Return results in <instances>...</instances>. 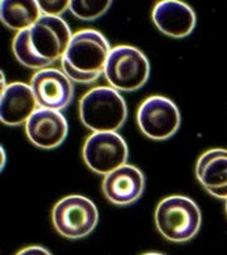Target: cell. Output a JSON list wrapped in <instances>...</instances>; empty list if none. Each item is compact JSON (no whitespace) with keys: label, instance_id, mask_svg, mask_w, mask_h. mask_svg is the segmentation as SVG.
<instances>
[{"label":"cell","instance_id":"14","mask_svg":"<svg viewBox=\"0 0 227 255\" xmlns=\"http://www.w3.org/2000/svg\"><path fill=\"white\" fill-rule=\"evenodd\" d=\"M196 176L210 195L227 200V150L210 149L196 164Z\"/></svg>","mask_w":227,"mask_h":255},{"label":"cell","instance_id":"5","mask_svg":"<svg viewBox=\"0 0 227 255\" xmlns=\"http://www.w3.org/2000/svg\"><path fill=\"white\" fill-rule=\"evenodd\" d=\"M104 75L113 89L126 93L136 91L148 81L150 65L143 52L122 44L111 49Z\"/></svg>","mask_w":227,"mask_h":255},{"label":"cell","instance_id":"20","mask_svg":"<svg viewBox=\"0 0 227 255\" xmlns=\"http://www.w3.org/2000/svg\"><path fill=\"white\" fill-rule=\"evenodd\" d=\"M143 255H164V254H160V253H146V254Z\"/></svg>","mask_w":227,"mask_h":255},{"label":"cell","instance_id":"6","mask_svg":"<svg viewBox=\"0 0 227 255\" xmlns=\"http://www.w3.org/2000/svg\"><path fill=\"white\" fill-rule=\"evenodd\" d=\"M52 223L60 235L67 239H81L98 225V207L85 196H67L54 205Z\"/></svg>","mask_w":227,"mask_h":255},{"label":"cell","instance_id":"2","mask_svg":"<svg viewBox=\"0 0 227 255\" xmlns=\"http://www.w3.org/2000/svg\"><path fill=\"white\" fill-rule=\"evenodd\" d=\"M110 43L103 33L84 29L75 33L61 63L62 71L79 84H92L105 74Z\"/></svg>","mask_w":227,"mask_h":255},{"label":"cell","instance_id":"8","mask_svg":"<svg viewBox=\"0 0 227 255\" xmlns=\"http://www.w3.org/2000/svg\"><path fill=\"white\" fill-rule=\"evenodd\" d=\"M82 157L92 172L108 176L126 164L129 149L120 134L94 133L85 140Z\"/></svg>","mask_w":227,"mask_h":255},{"label":"cell","instance_id":"7","mask_svg":"<svg viewBox=\"0 0 227 255\" xmlns=\"http://www.w3.org/2000/svg\"><path fill=\"white\" fill-rule=\"evenodd\" d=\"M136 120L144 135L153 140H165L178 131L181 113L170 99L154 95L141 103Z\"/></svg>","mask_w":227,"mask_h":255},{"label":"cell","instance_id":"11","mask_svg":"<svg viewBox=\"0 0 227 255\" xmlns=\"http://www.w3.org/2000/svg\"><path fill=\"white\" fill-rule=\"evenodd\" d=\"M145 186L143 172L135 166L125 164L105 176L103 192L111 204L127 206L141 197Z\"/></svg>","mask_w":227,"mask_h":255},{"label":"cell","instance_id":"15","mask_svg":"<svg viewBox=\"0 0 227 255\" xmlns=\"http://www.w3.org/2000/svg\"><path fill=\"white\" fill-rule=\"evenodd\" d=\"M41 16L42 11L35 0H3L0 3L1 22L18 33L33 27Z\"/></svg>","mask_w":227,"mask_h":255},{"label":"cell","instance_id":"16","mask_svg":"<svg viewBox=\"0 0 227 255\" xmlns=\"http://www.w3.org/2000/svg\"><path fill=\"white\" fill-rule=\"evenodd\" d=\"M110 0H71L70 10L82 20H95L110 9Z\"/></svg>","mask_w":227,"mask_h":255},{"label":"cell","instance_id":"19","mask_svg":"<svg viewBox=\"0 0 227 255\" xmlns=\"http://www.w3.org/2000/svg\"><path fill=\"white\" fill-rule=\"evenodd\" d=\"M5 149H4V147H1V164H0V169H1V171H3L4 167H5Z\"/></svg>","mask_w":227,"mask_h":255},{"label":"cell","instance_id":"4","mask_svg":"<svg viewBox=\"0 0 227 255\" xmlns=\"http://www.w3.org/2000/svg\"><path fill=\"white\" fill-rule=\"evenodd\" d=\"M202 224V214L193 200L186 196H169L155 210V225L165 239L184 243L197 235Z\"/></svg>","mask_w":227,"mask_h":255},{"label":"cell","instance_id":"17","mask_svg":"<svg viewBox=\"0 0 227 255\" xmlns=\"http://www.w3.org/2000/svg\"><path fill=\"white\" fill-rule=\"evenodd\" d=\"M39 9L42 15L49 16H61L67 9H70V1L68 0H38Z\"/></svg>","mask_w":227,"mask_h":255},{"label":"cell","instance_id":"3","mask_svg":"<svg viewBox=\"0 0 227 255\" xmlns=\"http://www.w3.org/2000/svg\"><path fill=\"white\" fill-rule=\"evenodd\" d=\"M126 117V103L113 87H94L80 101V119L94 133H116Z\"/></svg>","mask_w":227,"mask_h":255},{"label":"cell","instance_id":"1","mask_svg":"<svg viewBox=\"0 0 227 255\" xmlns=\"http://www.w3.org/2000/svg\"><path fill=\"white\" fill-rule=\"evenodd\" d=\"M72 35L61 16L42 15L29 29L16 33L11 44L13 53L20 65L32 70H44L62 60Z\"/></svg>","mask_w":227,"mask_h":255},{"label":"cell","instance_id":"12","mask_svg":"<svg viewBox=\"0 0 227 255\" xmlns=\"http://www.w3.org/2000/svg\"><path fill=\"white\" fill-rule=\"evenodd\" d=\"M151 19L155 27L172 38H184L196 27V14L188 4L178 0H163L155 4Z\"/></svg>","mask_w":227,"mask_h":255},{"label":"cell","instance_id":"18","mask_svg":"<svg viewBox=\"0 0 227 255\" xmlns=\"http://www.w3.org/2000/svg\"><path fill=\"white\" fill-rule=\"evenodd\" d=\"M15 255H52L46 248L38 247V245H33V247H27L22 249L20 252L16 253Z\"/></svg>","mask_w":227,"mask_h":255},{"label":"cell","instance_id":"21","mask_svg":"<svg viewBox=\"0 0 227 255\" xmlns=\"http://www.w3.org/2000/svg\"><path fill=\"white\" fill-rule=\"evenodd\" d=\"M226 214H227V200H226Z\"/></svg>","mask_w":227,"mask_h":255},{"label":"cell","instance_id":"13","mask_svg":"<svg viewBox=\"0 0 227 255\" xmlns=\"http://www.w3.org/2000/svg\"><path fill=\"white\" fill-rule=\"evenodd\" d=\"M37 106L38 103L30 85L24 82L9 84L1 90L0 120L9 127L27 124L30 117L38 110Z\"/></svg>","mask_w":227,"mask_h":255},{"label":"cell","instance_id":"9","mask_svg":"<svg viewBox=\"0 0 227 255\" xmlns=\"http://www.w3.org/2000/svg\"><path fill=\"white\" fill-rule=\"evenodd\" d=\"M30 87L38 106L54 112H61L73 100V84L63 71L44 68L37 71L32 77Z\"/></svg>","mask_w":227,"mask_h":255},{"label":"cell","instance_id":"10","mask_svg":"<svg viewBox=\"0 0 227 255\" xmlns=\"http://www.w3.org/2000/svg\"><path fill=\"white\" fill-rule=\"evenodd\" d=\"M30 143L42 149L60 147L68 134V124L61 112L39 108L25 124Z\"/></svg>","mask_w":227,"mask_h":255}]
</instances>
